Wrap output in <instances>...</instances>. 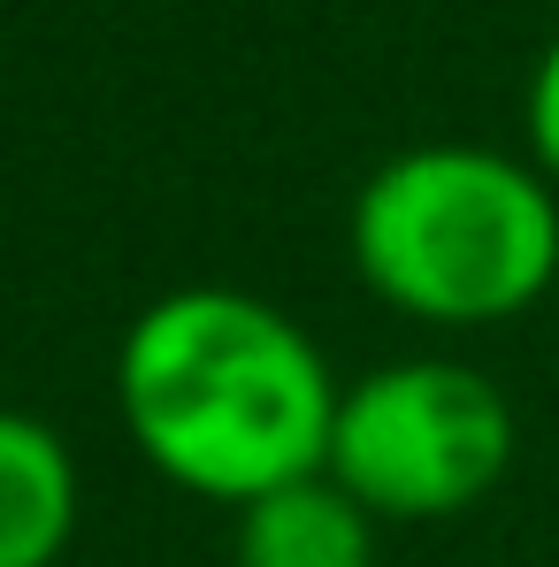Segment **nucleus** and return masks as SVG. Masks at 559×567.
Here are the masks:
<instances>
[{"label":"nucleus","mask_w":559,"mask_h":567,"mask_svg":"<svg viewBox=\"0 0 559 567\" xmlns=\"http://www.w3.org/2000/svg\"><path fill=\"white\" fill-rule=\"evenodd\" d=\"M338 391L299 315L238 284H177L115 338V414L138 461L230 514L330 461Z\"/></svg>","instance_id":"1"},{"label":"nucleus","mask_w":559,"mask_h":567,"mask_svg":"<svg viewBox=\"0 0 559 567\" xmlns=\"http://www.w3.org/2000/svg\"><path fill=\"white\" fill-rule=\"evenodd\" d=\"M345 254L391 315L498 330L559 284V192L529 154L429 138L361 177Z\"/></svg>","instance_id":"2"},{"label":"nucleus","mask_w":559,"mask_h":567,"mask_svg":"<svg viewBox=\"0 0 559 567\" xmlns=\"http://www.w3.org/2000/svg\"><path fill=\"white\" fill-rule=\"evenodd\" d=\"M514 399L453 353H406L338 391L330 461L375 522L475 514L514 468Z\"/></svg>","instance_id":"3"},{"label":"nucleus","mask_w":559,"mask_h":567,"mask_svg":"<svg viewBox=\"0 0 559 567\" xmlns=\"http://www.w3.org/2000/svg\"><path fill=\"white\" fill-rule=\"evenodd\" d=\"M77 522L85 468L70 437L31 406H0V567H62Z\"/></svg>","instance_id":"4"},{"label":"nucleus","mask_w":559,"mask_h":567,"mask_svg":"<svg viewBox=\"0 0 559 567\" xmlns=\"http://www.w3.org/2000/svg\"><path fill=\"white\" fill-rule=\"evenodd\" d=\"M375 522L338 475H299L238 506V567H375Z\"/></svg>","instance_id":"5"},{"label":"nucleus","mask_w":559,"mask_h":567,"mask_svg":"<svg viewBox=\"0 0 559 567\" xmlns=\"http://www.w3.org/2000/svg\"><path fill=\"white\" fill-rule=\"evenodd\" d=\"M521 131H529V162L552 177L559 192V31L545 39L537 70H529V93H521Z\"/></svg>","instance_id":"6"},{"label":"nucleus","mask_w":559,"mask_h":567,"mask_svg":"<svg viewBox=\"0 0 559 567\" xmlns=\"http://www.w3.org/2000/svg\"><path fill=\"white\" fill-rule=\"evenodd\" d=\"M552 8H559V0H552Z\"/></svg>","instance_id":"7"}]
</instances>
